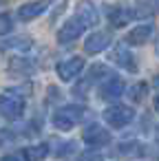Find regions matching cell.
<instances>
[{"mask_svg":"<svg viewBox=\"0 0 159 161\" xmlns=\"http://www.w3.org/2000/svg\"><path fill=\"white\" fill-rule=\"evenodd\" d=\"M82 108L77 106H66V108H60L53 113V126L60 128V130H71L80 119H82Z\"/></svg>","mask_w":159,"mask_h":161,"instance_id":"6da1fadb","label":"cell"},{"mask_svg":"<svg viewBox=\"0 0 159 161\" xmlns=\"http://www.w3.org/2000/svg\"><path fill=\"white\" fill-rule=\"evenodd\" d=\"M22 113H25V99L20 95H11V93L0 95V115L3 117L18 119Z\"/></svg>","mask_w":159,"mask_h":161,"instance_id":"7a4b0ae2","label":"cell"},{"mask_svg":"<svg viewBox=\"0 0 159 161\" xmlns=\"http://www.w3.org/2000/svg\"><path fill=\"white\" fill-rule=\"evenodd\" d=\"M133 117H135V113H133V108H128V106H111V108L104 110V119H106L113 128H122V126L130 124Z\"/></svg>","mask_w":159,"mask_h":161,"instance_id":"3957f363","label":"cell"},{"mask_svg":"<svg viewBox=\"0 0 159 161\" xmlns=\"http://www.w3.org/2000/svg\"><path fill=\"white\" fill-rule=\"evenodd\" d=\"M82 69H84V60L77 58V55H73V58L62 60V62L58 64V75H60V80L71 82V80H75V77L80 75Z\"/></svg>","mask_w":159,"mask_h":161,"instance_id":"277c9868","label":"cell"},{"mask_svg":"<svg viewBox=\"0 0 159 161\" xmlns=\"http://www.w3.org/2000/svg\"><path fill=\"white\" fill-rule=\"evenodd\" d=\"M84 29H86V27H84V25L73 16V18H71V20H69L60 31H58V42H60V44H69V42L77 40V38L82 36V31H84Z\"/></svg>","mask_w":159,"mask_h":161,"instance_id":"5b68a950","label":"cell"},{"mask_svg":"<svg viewBox=\"0 0 159 161\" xmlns=\"http://www.w3.org/2000/svg\"><path fill=\"white\" fill-rule=\"evenodd\" d=\"M53 3V0H33V3H27V5H22L20 9H18V18L20 20H33V18H38L40 14H44L47 11V7Z\"/></svg>","mask_w":159,"mask_h":161,"instance_id":"8992f818","label":"cell"},{"mask_svg":"<svg viewBox=\"0 0 159 161\" xmlns=\"http://www.w3.org/2000/svg\"><path fill=\"white\" fill-rule=\"evenodd\" d=\"M84 141L88 143V146H106L108 141H111V132L108 130H104L99 124H91L86 130H84Z\"/></svg>","mask_w":159,"mask_h":161,"instance_id":"52a82bcc","label":"cell"},{"mask_svg":"<svg viewBox=\"0 0 159 161\" xmlns=\"http://www.w3.org/2000/svg\"><path fill=\"white\" fill-rule=\"evenodd\" d=\"M75 18L84 25V27H95L99 16H97V9L93 7V3H88V0H82V3L77 5L75 9Z\"/></svg>","mask_w":159,"mask_h":161,"instance_id":"ba28073f","label":"cell"},{"mask_svg":"<svg viewBox=\"0 0 159 161\" xmlns=\"http://www.w3.org/2000/svg\"><path fill=\"white\" fill-rule=\"evenodd\" d=\"M108 44H111V36L104 33V31H97V33H93V36L86 38L84 51L91 53V55H95V53H102L104 49H108Z\"/></svg>","mask_w":159,"mask_h":161,"instance_id":"9c48e42d","label":"cell"},{"mask_svg":"<svg viewBox=\"0 0 159 161\" xmlns=\"http://www.w3.org/2000/svg\"><path fill=\"white\" fill-rule=\"evenodd\" d=\"M122 93H124V82L117 80V77H111V80L104 82L102 88H99V97H102V99H108V102L122 97Z\"/></svg>","mask_w":159,"mask_h":161,"instance_id":"30bf717a","label":"cell"},{"mask_svg":"<svg viewBox=\"0 0 159 161\" xmlns=\"http://www.w3.org/2000/svg\"><path fill=\"white\" fill-rule=\"evenodd\" d=\"M150 36H152V27L150 25H139L126 36V42L128 44H144V42H148Z\"/></svg>","mask_w":159,"mask_h":161,"instance_id":"8fae6325","label":"cell"},{"mask_svg":"<svg viewBox=\"0 0 159 161\" xmlns=\"http://www.w3.org/2000/svg\"><path fill=\"white\" fill-rule=\"evenodd\" d=\"M113 60H115L119 66L128 69V71H135V69H137V66H135V62H133V55H130V53H128V49H124V47H117V49H115Z\"/></svg>","mask_w":159,"mask_h":161,"instance_id":"7c38bea8","label":"cell"},{"mask_svg":"<svg viewBox=\"0 0 159 161\" xmlns=\"http://www.w3.org/2000/svg\"><path fill=\"white\" fill-rule=\"evenodd\" d=\"M108 18H111V25L113 27H124V25H128V20L133 18V14L128 11V9H113L111 14H108Z\"/></svg>","mask_w":159,"mask_h":161,"instance_id":"4fadbf2b","label":"cell"},{"mask_svg":"<svg viewBox=\"0 0 159 161\" xmlns=\"http://www.w3.org/2000/svg\"><path fill=\"white\" fill-rule=\"evenodd\" d=\"M47 154H49V146L47 143H38V146H31V148L25 150V157L29 161H42Z\"/></svg>","mask_w":159,"mask_h":161,"instance_id":"5bb4252c","label":"cell"},{"mask_svg":"<svg viewBox=\"0 0 159 161\" xmlns=\"http://www.w3.org/2000/svg\"><path fill=\"white\" fill-rule=\"evenodd\" d=\"M159 11V0H139L137 16H152Z\"/></svg>","mask_w":159,"mask_h":161,"instance_id":"9a60e30c","label":"cell"},{"mask_svg":"<svg viewBox=\"0 0 159 161\" xmlns=\"http://www.w3.org/2000/svg\"><path fill=\"white\" fill-rule=\"evenodd\" d=\"M104 75H113V73L108 71V66H104V64H95V66L88 71V82L99 80V77H104Z\"/></svg>","mask_w":159,"mask_h":161,"instance_id":"2e32d148","label":"cell"},{"mask_svg":"<svg viewBox=\"0 0 159 161\" xmlns=\"http://www.w3.org/2000/svg\"><path fill=\"white\" fill-rule=\"evenodd\" d=\"M144 95H146V84H137V86H133V91H130V99H133V102H141Z\"/></svg>","mask_w":159,"mask_h":161,"instance_id":"e0dca14e","label":"cell"},{"mask_svg":"<svg viewBox=\"0 0 159 161\" xmlns=\"http://www.w3.org/2000/svg\"><path fill=\"white\" fill-rule=\"evenodd\" d=\"M80 161H102V154L99 152H86L80 157Z\"/></svg>","mask_w":159,"mask_h":161,"instance_id":"ac0fdd59","label":"cell"},{"mask_svg":"<svg viewBox=\"0 0 159 161\" xmlns=\"http://www.w3.org/2000/svg\"><path fill=\"white\" fill-rule=\"evenodd\" d=\"M9 29H11L9 27V16H0V33H5Z\"/></svg>","mask_w":159,"mask_h":161,"instance_id":"d6986e66","label":"cell"},{"mask_svg":"<svg viewBox=\"0 0 159 161\" xmlns=\"http://www.w3.org/2000/svg\"><path fill=\"white\" fill-rule=\"evenodd\" d=\"M0 161H20V159H18V157H3Z\"/></svg>","mask_w":159,"mask_h":161,"instance_id":"ffe728a7","label":"cell"},{"mask_svg":"<svg viewBox=\"0 0 159 161\" xmlns=\"http://www.w3.org/2000/svg\"><path fill=\"white\" fill-rule=\"evenodd\" d=\"M155 110L159 113V95H157V99H155Z\"/></svg>","mask_w":159,"mask_h":161,"instance_id":"44dd1931","label":"cell"},{"mask_svg":"<svg viewBox=\"0 0 159 161\" xmlns=\"http://www.w3.org/2000/svg\"><path fill=\"white\" fill-rule=\"evenodd\" d=\"M155 84H157V86H159V75H157V77H155Z\"/></svg>","mask_w":159,"mask_h":161,"instance_id":"7402d4cb","label":"cell"},{"mask_svg":"<svg viewBox=\"0 0 159 161\" xmlns=\"http://www.w3.org/2000/svg\"><path fill=\"white\" fill-rule=\"evenodd\" d=\"M157 53H159V42H157Z\"/></svg>","mask_w":159,"mask_h":161,"instance_id":"603a6c76","label":"cell"}]
</instances>
